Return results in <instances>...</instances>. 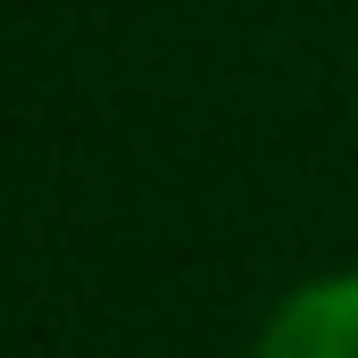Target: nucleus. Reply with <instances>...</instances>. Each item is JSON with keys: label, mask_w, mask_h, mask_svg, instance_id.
I'll use <instances>...</instances> for the list:
<instances>
[{"label": "nucleus", "mask_w": 358, "mask_h": 358, "mask_svg": "<svg viewBox=\"0 0 358 358\" xmlns=\"http://www.w3.org/2000/svg\"><path fill=\"white\" fill-rule=\"evenodd\" d=\"M250 358H358V267L292 283L267 308Z\"/></svg>", "instance_id": "nucleus-1"}]
</instances>
